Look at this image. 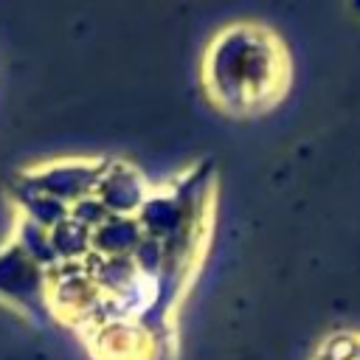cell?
Segmentation results:
<instances>
[{"label": "cell", "mask_w": 360, "mask_h": 360, "mask_svg": "<svg viewBox=\"0 0 360 360\" xmlns=\"http://www.w3.org/2000/svg\"><path fill=\"white\" fill-rule=\"evenodd\" d=\"M357 360H360V357H357Z\"/></svg>", "instance_id": "cell-1"}]
</instances>
